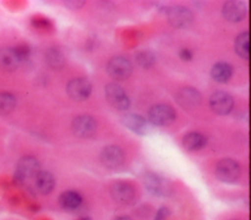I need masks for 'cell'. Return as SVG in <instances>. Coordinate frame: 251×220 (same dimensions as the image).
I'll use <instances>...</instances> for the list:
<instances>
[{"label":"cell","instance_id":"1","mask_svg":"<svg viewBox=\"0 0 251 220\" xmlns=\"http://www.w3.org/2000/svg\"><path fill=\"white\" fill-rule=\"evenodd\" d=\"M149 122L155 126H168L176 119V110L166 104H158L150 108L148 111Z\"/></svg>","mask_w":251,"mask_h":220},{"label":"cell","instance_id":"2","mask_svg":"<svg viewBox=\"0 0 251 220\" xmlns=\"http://www.w3.org/2000/svg\"><path fill=\"white\" fill-rule=\"evenodd\" d=\"M106 70L115 80H126L132 71V65L128 59L123 56H115L107 63Z\"/></svg>","mask_w":251,"mask_h":220},{"label":"cell","instance_id":"3","mask_svg":"<svg viewBox=\"0 0 251 220\" xmlns=\"http://www.w3.org/2000/svg\"><path fill=\"white\" fill-rule=\"evenodd\" d=\"M105 97L108 103L119 110H126L129 107V99L125 90L117 83H108L105 86Z\"/></svg>","mask_w":251,"mask_h":220},{"label":"cell","instance_id":"4","mask_svg":"<svg viewBox=\"0 0 251 220\" xmlns=\"http://www.w3.org/2000/svg\"><path fill=\"white\" fill-rule=\"evenodd\" d=\"M215 173L218 180L230 184L238 179L240 175V167L235 160L231 158H224L218 162Z\"/></svg>","mask_w":251,"mask_h":220},{"label":"cell","instance_id":"5","mask_svg":"<svg viewBox=\"0 0 251 220\" xmlns=\"http://www.w3.org/2000/svg\"><path fill=\"white\" fill-rule=\"evenodd\" d=\"M68 96L76 102L86 100L92 90L91 83L88 79L83 77H77L70 80L66 87Z\"/></svg>","mask_w":251,"mask_h":220},{"label":"cell","instance_id":"6","mask_svg":"<svg viewBox=\"0 0 251 220\" xmlns=\"http://www.w3.org/2000/svg\"><path fill=\"white\" fill-rule=\"evenodd\" d=\"M169 23L176 28H186L193 22L192 13L182 6L171 7L166 11Z\"/></svg>","mask_w":251,"mask_h":220},{"label":"cell","instance_id":"7","mask_svg":"<svg viewBox=\"0 0 251 220\" xmlns=\"http://www.w3.org/2000/svg\"><path fill=\"white\" fill-rule=\"evenodd\" d=\"M40 171L39 161L30 155L22 157L17 164L16 178L19 182H24L26 179L35 177Z\"/></svg>","mask_w":251,"mask_h":220},{"label":"cell","instance_id":"8","mask_svg":"<svg viewBox=\"0 0 251 220\" xmlns=\"http://www.w3.org/2000/svg\"><path fill=\"white\" fill-rule=\"evenodd\" d=\"M73 133L79 138H89L96 132V120L87 114L76 116L71 125Z\"/></svg>","mask_w":251,"mask_h":220},{"label":"cell","instance_id":"9","mask_svg":"<svg viewBox=\"0 0 251 220\" xmlns=\"http://www.w3.org/2000/svg\"><path fill=\"white\" fill-rule=\"evenodd\" d=\"M176 102L185 110L196 109L200 106L202 98L198 90L193 87H183L176 94Z\"/></svg>","mask_w":251,"mask_h":220},{"label":"cell","instance_id":"10","mask_svg":"<svg viewBox=\"0 0 251 220\" xmlns=\"http://www.w3.org/2000/svg\"><path fill=\"white\" fill-rule=\"evenodd\" d=\"M209 105L215 113L219 115H226L228 114L233 108V99L226 92L217 91L211 95Z\"/></svg>","mask_w":251,"mask_h":220},{"label":"cell","instance_id":"11","mask_svg":"<svg viewBox=\"0 0 251 220\" xmlns=\"http://www.w3.org/2000/svg\"><path fill=\"white\" fill-rule=\"evenodd\" d=\"M121 122L126 128L139 136H144L148 134L151 130L152 125L144 117L135 113H126L122 115Z\"/></svg>","mask_w":251,"mask_h":220},{"label":"cell","instance_id":"12","mask_svg":"<svg viewBox=\"0 0 251 220\" xmlns=\"http://www.w3.org/2000/svg\"><path fill=\"white\" fill-rule=\"evenodd\" d=\"M124 153L118 146L110 145L105 147L100 154L101 163L108 169H115L124 162Z\"/></svg>","mask_w":251,"mask_h":220},{"label":"cell","instance_id":"13","mask_svg":"<svg viewBox=\"0 0 251 220\" xmlns=\"http://www.w3.org/2000/svg\"><path fill=\"white\" fill-rule=\"evenodd\" d=\"M143 183L146 190L153 196L157 197L167 195L170 189L164 178L152 172H148L143 176Z\"/></svg>","mask_w":251,"mask_h":220},{"label":"cell","instance_id":"14","mask_svg":"<svg viewBox=\"0 0 251 220\" xmlns=\"http://www.w3.org/2000/svg\"><path fill=\"white\" fill-rule=\"evenodd\" d=\"M224 18L231 22H237L244 19L246 14V7L241 1H226L222 9Z\"/></svg>","mask_w":251,"mask_h":220},{"label":"cell","instance_id":"15","mask_svg":"<svg viewBox=\"0 0 251 220\" xmlns=\"http://www.w3.org/2000/svg\"><path fill=\"white\" fill-rule=\"evenodd\" d=\"M112 198L120 204H127L134 198L133 188L126 182L115 183L110 190Z\"/></svg>","mask_w":251,"mask_h":220},{"label":"cell","instance_id":"16","mask_svg":"<svg viewBox=\"0 0 251 220\" xmlns=\"http://www.w3.org/2000/svg\"><path fill=\"white\" fill-rule=\"evenodd\" d=\"M21 64L20 58L12 47H5L0 49V68L7 71L15 70Z\"/></svg>","mask_w":251,"mask_h":220},{"label":"cell","instance_id":"17","mask_svg":"<svg viewBox=\"0 0 251 220\" xmlns=\"http://www.w3.org/2000/svg\"><path fill=\"white\" fill-rule=\"evenodd\" d=\"M207 139L198 132H189L182 138V147L188 152H196L205 147Z\"/></svg>","mask_w":251,"mask_h":220},{"label":"cell","instance_id":"18","mask_svg":"<svg viewBox=\"0 0 251 220\" xmlns=\"http://www.w3.org/2000/svg\"><path fill=\"white\" fill-rule=\"evenodd\" d=\"M35 186L40 194L48 195L55 187V178L49 171L40 170L35 176Z\"/></svg>","mask_w":251,"mask_h":220},{"label":"cell","instance_id":"19","mask_svg":"<svg viewBox=\"0 0 251 220\" xmlns=\"http://www.w3.org/2000/svg\"><path fill=\"white\" fill-rule=\"evenodd\" d=\"M82 202L81 196L75 191H67L61 194L59 197L60 206L67 211H72L80 206Z\"/></svg>","mask_w":251,"mask_h":220},{"label":"cell","instance_id":"20","mask_svg":"<svg viewBox=\"0 0 251 220\" xmlns=\"http://www.w3.org/2000/svg\"><path fill=\"white\" fill-rule=\"evenodd\" d=\"M232 74V67L225 62L216 63L211 68L212 78L219 83H226L229 80Z\"/></svg>","mask_w":251,"mask_h":220},{"label":"cell","instance_id":"21","mask_svg":"<svg viewBox=\"0 0 251 220\" xmlns=\"http://www.w3.org/2000/svg\"><path fill=\"white\" fill-rule=\"evenodd\" d=\"M234 51L236 54L245 60L249 59V33L243 31L239 33L234 40Z\"/></svg>","mask_w":251,"mask_h":220},{"label":"cell","instance_id":"22","mask_svg":"<svg viewBox=\"0 0 251 220\" xmlns=\"http://www.w3.org/2000/svg\"><path fill=\"white\" fill-rule=\"evenodd\" d=\"M45 61L52 69H60L64 66L65 59L62 52L57 48H48L45 52Z\"/></svg>","mask_w":251,"mask_h":220},{"label":"cell","instance_id":"23","mask_svg":"<svg viewBox=\"0 0 251 220\" xmlns=\"http://www.w3.org/2000/svg\"><path fill=\"white\" fill-rule=\"evenodd\" d=\"M17 104L16 98L14 95L7 93V92H2L0 93V114L5 115L13 111Z\"/></svg>","mask_w":251,"mask_h":220},{"label":"cell","instance_id":"24","mask_svg":"<svg viewBox=\"0 0 251 220\" xmlns=\"http://www.w3.org/2000/svg\"><path fill=\"white\" fill-rule=\"evenodd\" d=\"M136 64L143 68H149L156 63V56L152 51L143 50L135 55Z\"/></svg>","mask_w":251,"mask_h":220},{"label":"cell","instance_id":"25","mask_svg":"<svg viewBox=\"0 0 251 220\" xmlns=\"http://www.w3.org/2000/svg\"><path fill=\"white\" fill-rule=\"evenodd\" d=\"M14 48H15L21 62L27 60V58L29 57V54H30V49L26 44H20Z\"/></svg>","mask_w":251,"mask_h":220},{"label":"cell","instance_id":"26","mask_svg":"<svg viewBox=\"0 0 251 220\" xmlns=\"http://www.w3.org/2000/svg\"><path fill=\"white\" fill-rule=\"evenodd\" d=\"M170 209L168 207H161L158 209L155 217H154V220H166L169 216H170Z\"/></svg>","mask_w":251,"mask_h":220},{"label":"cell","instance_id":"27","mask_svg":"<svg viewBox=\"0 0 251 220\" xmlns=\"http://www.w3.org/2000/svg\"><path fill=\"white\" fill-rule=\"evenodd\" d=\"M66 6L71 10H78L84 5V1H78V0H72V1H65Z\"/></svg>","mask_w":251,"mask_h":220},{"label":"cell","instance_id":"28","mask_svg":"<svg viewBox=\"0 0 251 220\" xmlns=\"http://www.w3.org/2000/svg\"><path fill=\"white\" fill-rule=\"evenodd\" d=\"M178 56L181 60L183 61H190L192 59V53L189 49H186V48H182L179 50L178 52Z\"/></svg>","mask_w":251,"mask_h":220},{"label":"cell","instance_id":"29","mask_svg":"<svg viewBox=\"0 0 251 220\" xmlns=\"http://www.w3.org/2000/svg\"><path fill=\"white\" fill-rule=\"evenodd\" d=\"M34 25L40 26V27H47V26H49V22H48V21L41 19V20H36L34 22Z\"/></svg>","mask_w":251,"mask_h":220},{"label":"cell","instance_id":"30","mask_svg":"<svg viewBox=\"0 0 251 220\" xmlns=\"http://www.w3.org/2000/svg\"><path fill=\"white\" fill-rule=\"evenodd\" d=\"M114 220H131V219L129 217H127V216H119V217L115 218Z\"/></svg>","mask_w":251,"mask_h":220},{"label":"cell","instance_id":"31","mask_svg":"<svg viewBox=\"0 0 251 220\" xmlns=\"http://www.w3.org/2000/svg\"><path fill=\"white\" fill-rule=\"evenodd\" d=\"M79 220H90V218H88V217H83V218H81V219H79Z\"/></svg>","mask_w":251,"mask_h":220}]
</instances>
